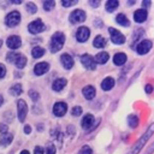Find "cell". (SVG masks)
<instances>
[{
  "instance_id": "cell-41",
  "label": "cell",
  "mask_w": 154,
  "mask_h": 154,
  "mask_svg": "<svg viewBox=\"0 0 154 154\" xmlns=\"http://www.w3.org/2000/svg\"><path fill=\"white\" fill-rule=\"evenodd\" d=\"M89 5H90L91 7H97V6L100 5V1H99V0H96V1H95V0H90V1H89Z\"/></svg>"
},
{
  "instance_id": "cell-33",
  "label": "cell",
  "mask_w": 154,
  "mask_h": 154,
  "mask_svg": "<svg viewBox=\"0 0 154 154\" xmlns=\"http://www.w3.org/2000/svg\"><path fill=\"white\" fill-rule=\"evenodd\" d=\"M55 152H57L55 146L53 143H48L47 147H46V153L47 154H55Z\"/></svg>"
},
{
  "instance_id": "cell-17",
  "label": "cell",
  "mask_w": 154,
  "mask_h": 154,
  "mask_svg": "<svg viewBox=\"0 0 154 154\" xmlns=\"http://www.w3.org/2000/svg\"><path fill=\"white\" fill-rule=\"evenodd\" d=\"M82 94L83 96L87 99V100H93L95 97V94H96V90L93 85H85L83 89H82Z\"/></svg>"
},
{
  "instance_id": "cell-16",
  "label": "cell",
  "mask_w": 154,
  "mask_h": 154,
  "mask_svg": "<svg viewBox=\"0 0 154 154\" xmlns=\"http://www.w3.org/2000/svg\"><path fill=\"white\" fill-rule=\"evenodd\" d=\"M94 120H95L94 116H93L91 113H87V114L83 117L82 122H81V124H82V128H83L84 130H88V129H90V128L93 126V123H94Z\"/></svg>"
},
{
  "instance_id": "cell-14",
  "label": "cell",
  "mask_w": 154,
  "mask_h": 154,
  "mask_svg": "<svg viewBox=\"0 0 154 154\" xmlns=\"http://www.w3.org/2000/svg\"><path fill=\"white\" fill-rule=\"evenodd\" d=\"M49 70V64L46 63V61H42V63H38L34 66V73L37 75V76H41V75H45L47 71Z\"/></svg>"
},
{
  "instance_id": "cell-13",
  "label": "cell",
  "mask_w": 154,
  "mask_h": 154,
  "mask_svg": "<svg viewBox=\"0 0 154 154\" xmlns=\"http://www.w3.org/2000/svg\"><path fill=\"white\" fill-rule=\"evenodd\" d=\"M60 63H61V65L64 66V69H66V70H70V69H72V66H73V58L70 55V54H67V53H64V54H61V57H60Z\"/></svg>"
},
{
  "instance_id": "cell-12",
  "label": "cell",
  "mask_w": 154,
  "mask_h": 154,
  "mask_svg": "<svg viewBox=\"0 0 154 154\" xmlns=\"http://www.w3.org/2000/svg\"><path fill=\"white\" fill-rule=\"evenodd\" d=\"M6 45H7V47L11 48V49H17V48H19L20 45H22V40H20V37L17 36V35H11V36L6 40Z\"/></svg>"
},
{
  "instance_id": "cell-21",
  "label": "cell",
  "mask_w": 154,
  "mask_h": 154,
  "mask_svg": "<svg viewBox=\"0 0 154 154\" xmlns=\"http://www.w3.org/2000/svg\"><path fill=\"white\" fill-rule=\"evenodd\" d=\"M108 59H109V55H108L107 52H100L94 58V60H95L96 64H106L108 61Z\"/></svg>"
},
{
  "instance_id": "cell-34",
  "label": "cell",
  "mask_w": 154,
  "mask_h": 154,
  "mask_svg": "<svg viewBox=\"0 0 154 154\" xmlns=\"http://www.w3.org/2000/svg\"><path fill=\"white\" fill-rule=\"evenodd\" d=\"M78 154H93V149L89 146H83Z\"/></svg>"
},
{
  "instance_id": "cell-1",
  "label": "cell",
  "mask_w": 154,
  "mask_h": 154,
  "mask_svg": "<svg viewBox=\"0 0 154 154\" xmlns=\"http://www.w3.org/2000/svg\"><path fill=\"white\" fill-rule=\"evenodd\" d=\"M154 134V123H152L149 126H148V129H147V131L141 136V138L132 146V148L130 149V152L128 153V154H138V152L144 147V144L147 143V141L149 140V137L152 136Z\"/></svg>"
},
{
  "instance_id": "cell-28",
  "label": "cell",
  "mask_w": 154,
  "mask_h": 154,
  "mask_svg": "<svg viewBox=\"0 0 154 154\" xmlns=\"http://www.w3.org/2000/svg\"><path fill=\"white\" fill-rule=\"evenodd\" d=\"M43 54H45V49H43L42 47H34V48L31 49V55H32V58H35V59L41 58Z\"/></svg>"
},
{
  "instance_id": "cell-11",
  "label": "cell",
  "mask_w": 154,
  "mask_h": 154,
  "mask_svg": "<svg viewBox=\"0 0 154 154\" xmlns=\"http://www.w3.org/2000/svg\"><path fill=\"white\" fill-rule=\"evenodd\" d=\"M67 111V105L63 101H59V102H55L54 106H53V114L55 117H63Z\"/></svg>"
},
{
  "instance_id": "cell-10",
  "label": "cell",
  "mask_w": 154,
  "mask_h": 154,
  "mask_svg": "<svg viewBox=\"0 0 154 154\" xmlns=\"http://www.w3.org/2000/svg\"><path fill=\"white\" fill-rule=\"evenodd\" d=\"M17 108H18V119L19 122H24L25 117H26V113H28V105L24 100L19 99L18 102H17Z\"/></svg>"
},
{
  "instance_id": "cell-38",
  "label": "cell",
  "mask_w": 154,
  "mask_h": 154,
  "mask_svg": "<svg viewBox=\"0 0 154 154\" xmlns=\"http://www.w3.org/2000/svg\"><path fill=\"white\" fill-rule=\"evenodd\" d=\"M7 130H8L7 125L4 124V123H1V124H0V132H1L2 135H5V134H7Z\"/></svg>"
},
{
  "instance_id": "cell-42",
  "label": "cell",
  "mask_w": 154,
  "mask_h": 154,
  "mask_svg": "<svg viewBox=\"0 0 154 154\" xmlns=\"http://www.w3.org/2000/svg\"><path fill=\"white\" fill-rule=\"evenodd\" d=\"M152 90H153V87H152L150 84H147V85H146V93H147V94H150Z\"/></svg>"
},
{
  "instance_id": "cell-3",
  "label": "cell",
  "mask_w": 154,
  "mask_h": 154,
  "mask_svg": "<svg viewBox=\"0 0 154 154\" xmlns=\"http://www.w3.org/2000/svg\"><path fill=\"white\" fill-rule=\"evenodd\" d=\"M20 22V13L18 11H11L6 17H5V24L10 28L18 25Z\"/></svg>"
},
{
  "instance_id": "cell-20",
  "label": "cell",
  "mask_w": 154,
  "mask_h": 154,
  "mask_svg": "<svg viewBox=\"0 0 154 154\" xmlns=\"http://www.w3.org/2000/svg\"><path fill=\"white\" fill-rule=\"evenodd\" d=\"M66 83H67V81L65 79V78H57L54 82H53V84H52V88H53V90H55V91H60L65 85H66Z\"/></svg>"
},
{
  "instance_id": "cell-45",
  "label": "cell",
  "mask_w": 154,
  "mask_h": 154,
  "mask_svg": "<svg viewBox=\"0 0 154 154\" xmlns=\"http://www.w3.org/2000/svg\"><path fill=\"white\" fill-rule=\"evenodd\" d=\"M20 154H30V153H29L28 150H22V152H20Z\"/></svg>"
},
{
  "instance_id": "cell-29",
  "label": "cell",
  "mask_w": 154,
  "mask_h": 154,
  "mask_svg": "<svg viewBox=\"0 0 154 154\" xmlns=\"http://www.w3.org/2000/svg\"><path fill=\"white\" fill-rule=\"evenodd\" d=\"M22 91H23V90H22V84H19V83H17V84H14V85H12V87L10 88V94L13 95V96L20 95Z\"/></svg>"
},
{
  "instance_id": "cell-44",
  "label": "cell",
  "mask_w": 154,
  "mask_h": 154,
  "mask_svg": "<svg viewBox=\"0 0 154 154\" xmlns=\"http://www.w3.org/2000/svg\"><path fill=\"white\" fill-rule=\"evenodd\" d=\"M149 5H150V1H149V0H147V1H142V6H143V7H148Z\"/></svg>"
},
{
  "instance_id": "cell-32",
  "label": "cell",
  "mask_w": 154,
  "mask_h": 154,
  "mask_svg": "<svg viewBox=\"0 0 154 154\" xmlns=\"http://www.w3.org/2000/svg\"><path fill=\"white\" fill-rule=\"evenodd\" d=\"M71 114L75 116V117H76V116H77V117L81 116V114H82V107H81V106H75V107H72V108H71Z\"/></svg>"
},
{
  "instance_id": "cell-6",
  "label": "cell",
  "mask_w": 154,
  "mask_h": 154,
  "mask_svg": "<svg viewBox=\"0 0 154 154\" xmlns=\"http://www.w3.org/2000/svg\"><path fill=\"white\" fill-rule=\"evenodd\" d=\"M46 29L43 22L41 19H35L32 20L29 25H28V30L30 34H38V32H42L43 30Z\"/></svg>"
},
{
  "instance_id": "cell-39",
  "label": "cell",
  "mask_w": 154,
  "mask_h": 154,
  "mask_svg": "<svg viewBox=\"0 0 154 154\" xmlns=\"http://www.w3.org/2000/svg\"><path fill=\"white\" fill-rule=\"evenodd\" d=\"M6 75V67L4 64H0V78H4Z\"/></svg>"
},
{
  "instance_id": "cell-22",
  "label": "cell",
  "mask_w": 154,
  "mask_h": 154,
  "mask_svg": "<svg viewBox=\"0 0 154 154\" xmlns=\"http://www.w3.org/2000/svg\"><path fill=\"white\" fill-rule=\"evenodd\" d=\"M13 63L16 64V66H17L18 69H23V67H24V66L26 65V58H25V57H24L23 54L18 53Z\"/></svg>"
},
{
  "instance_id": "cell-46",
  "label": "cell",
  "mask_w": 154,
  "mask_h": 154,
  "mask_svg": "<svg viewBox=\"0 0 154 154\" xmlns=\"http://www.w3.org/2000/svg\"><path fill=\"white\" fill-rule=\"evenodd\" d=\"M2 102H4V99H2V96H1V95H0V106H1V105H2Z\"/></svg>"
},
{
  "instance_id": "cell-18",
  "label": "cell",
  "mask_w": 154,
  "mask_h": 154,
  "mask_svg": "<svg viewBox=\"0 0 154 154\" xmlns=\"http://www.w3.org/2000/svg\"><path fill=\"white\" fill-rule=\"evenodd\" d=\"M126 59H128V57H126L125 53H117L113 57V63L117 66H122V65H124L126 63Z\"/></svg>"
},
{
  "instance_id": "cell-7",
  "label": "cell",
  "mask_w": 154,
  "mask_h": 154,
  "mask_svg": "<svg viewBox=\"0 0 154 154\" xmlns=\"http://www.w3.org/2000/svg\"><path fill=\"white\" fill-rule=\"evenodd\" d=\"M153 47V42L150 40H142L137 46H136V52L140 54V55H143V54H147L150 48Z\"/></svg>"
},
{
  "instance_id": "cell-40",
  "label": "cell",
  "mask_w": 154,
  "mask_h": 154,
  "mask_svg": "<svg viewBox=\"0 0 154 154\" xmlns=\"http://www.w3.org/2000/svg\"><path fill=\"white\" fill-rule=\"evenodd\" d=\"M34 154H43V148L40 147V146L35 147V149H34Z\"/></svg>"
},
{
  "instance_id": "cell-47",
  "label": "cell",
  "mask_w": 154,
  "mask_h": 154,
  "mask_svg": "<svg viewBox=\"0 0 154 154\" xmlns=\"http://www.w3.org/2000/svg\"><path fill=\"white\" fill-rule=\"evenodd\" d=\"M1 46H2V41L0 40V47H1Z\"/></svg>"
},
{
  "instance_id": "cell-36",
  "label": "cell",
  "mask_w": 154,
  "mask_h": 154,
  "mask_svg": "<svg viewBox=\"0 0 154 154\" xmlns=\"http://www.w3.org/2000/svg\"><path fill=\"white\" fill-rule=\"evenodd\" d=\"M29 96L31 97L32 101H37L40 99V94L37 91H35V90H29Z\"/></svg>"
},
{
  "instance_id": "cell-5",
  "label": "cell",
  "mask_w": 154,
  "mask_h": 154,
  "mask_svg": "<svg viewBox=\"0 0 154 154\" xmlns=\"http://www.w3.org/2000/svg\"><path fill=\"white\" fill-rule=\"evenodd\" d=\"M85 12L83 11V10H75V11H72L71 13H70V17H69V19H70V22L72 23V24H77V23H82V22H84L85 20Z\"/></svg>"
},
{
  "instance_id": "cell-26",
  "label": "cell",
  "mask_w": 154,
  "mask_h": 154,
  "mask_svg": "<svg viewBox=\"0 0 154 154\" xmlns=\"http://www.w3.org/2000/svg\"><path fill=\"white\" fill-rule=\"evenodd\" d=\"M12 140H13V135L12 134H5V135H2L1 138H0V146L7 147L12 142Z\"/></svg>"
},
{
  "instance_id": "cell-43",
  "label": "cell",
  "mask_w": 154,
  "mask_h": 154,
  "mask_svg": "<svg viewBox=\"0 0 154 154\" xmlns=\"http://www.w3.org/2000/svg\"><path fill=\"white\" fill-rule=\"evenodd\" d=\"M24 132L25 134H30L31 132V126L30 125H25L24 126Z\"/></svg>"
},
{
  "instance_id": "cell-25",
  "label": "cell",
  "mask_w": 154,
  "mask_h": 154,
  "mask_svg": "<svg viewBox=\"0 0 154 154\" xmlns=\"http://www.w3.org/2000/svg\"><path fill=\"white\" fill-rule=\"evenodd\" d=\"M126 120H128V125H129L130 128H132V129L137 128V125H138V123H140V119H138V117H137L136 114H130Z\"/></svg>"
},
{
  "instance_id": "cell-4",
  "label": "cell",
  "mask_w": 154,
  "mask_h": 154,
  "mask_svg": "<svg viewBox=\"0 0 154 154\" xmlns=\"http://www.w3.org/2000/svg\"><path fill=\"white\" fill-rule=\"evenodd\" d=\"M108 31H109V36H111V40L113 43L116 45H123L125 42V36L117 29L114 28H108Z\"/></svg>"
},
{
  "instance_id": "cell-30",
  "label": "cell",
  "mask_w": 154,
  "mask_h": 154,
  "mask_svg": "<svg viewBox=\"0 0 154 154\" xmlns=\"http://www.w3.org/2000/svg\"><path fill=\"white\" fill-rule=\"evenodd\" d=\"M54 6H55V2H54L53 0L43 1V10H45V11H51V10H53Z\"/></svg>"
},
{
  "instance_id": "cell-9",
  "label": "cell",
  "mask_w": 154,
  "mask_h": 154,
  "mask_svg": "<svg viewBox=\"0 0 154 154\" xmlns=\"http://www.w3.org/2000/svg\"><path fill=\"white\" fill-rule=\"evenodd\" d=\"M81 63L82 65L87 69V70H95L96 69V63L94 60V58L90 55V54H83L81 57Z\"/></svg>"
},
{
  "instance_id": "cell-31",
  "label": "cell",
  "mask_w": 154,
  "mask_h": 154,
  "mask_svg": "<svg viewBox=\"0 0 154 154\" xmlns=\"http://www.w3.org/2000/svg\"><path fill=\"white\" fill-rule=\"evenodd\" d=\"M25 8H26V11L29 13H36V11H37V7H36V5L34 2H28Z\"/></svg>"
},
{
  "instance_id": "cell-23",
  "label": "cell",
  "mask_w": 154,
  "mask_h": 154,
  "mask_svg": "<svg viewBox=\"0 0 154 154\" xmlns=\"http://www.w3.org/2000/svg\"><path fill=\"white\" fill-rule=\"evenodd\" d=\"M93 46H94L95 48H103V47L106 46V40H105V37L101 36V35H97V36L94 38V41H93Z\"/></svg>"
},
{
  "instance_id": "cell-35",
  "label": "cell",
  "mask_w": 154,
  "mask_h": 154,
  "mask_svg": "<svg viewBox=\"0 0 154 154\" xmlns=\"http://www.w3.org/2000/svg\"><path fill=\"white\" fill-rule=\"evenodd\" d=\"M77 4V0H63L61 1V5L64 7H70V6H73Z\"/></svg>"
},
{
  "instance_id": "cell-8",
  "label": "cell",
  "mask_w": 154,
  "mask_h": 154,
  "mask_svg": "<svg viewBox=\"0 0 154 154\" xmlns=\"http://www.w3.org/2000/svg\"><path fill=\"white\" fill-rule=\"evenodd\" d=\"M89 36H90V30L87 26H79L76 31V40L81 43L85 42L89 38Z\"/></svg>"
},
{
  "instance_id": "cell-24",
  "label": "cell",
  "mask_w": 154,
  "mask_h": 154,
  "mask_svg": "<svg viewBox=\"0 0 154 154\" xmlns=\"http://www.w3.org/2000/svg\"><path fill=\"white\" fill-rule=\"evenodd\" d=\"M116 20H117V23H118L119 25H122V26H129V25H130V22H129V19H128V17H126L125 14H123V13L117 14Z\"/></svg>"
},
{
  "instance_id": "cell-2",
  "label": "cell",
  "mask_w": 154,
  "mask_h": 154,
  "mask_svg": "<svg viewBox=\"0 0 154 154\" xmlns=\"http://www.w3.org/2000/svg\"><path fill=\"white\" fill-rule=\"evenodd\" d=\"M64 43H65V35L61 31L54 32L52 38H51V45H49L51 52L52 53H57L58 51H60L63 48Z\"/></svg>"
},
{
  "instance_id": "cell-15",
  "label": "cell",
  "mask_w": 154,
  "mask_h": 154,
  "mask_svg": "<svg viewBox=\"0 0 154 154\" xmlns=\"http://www.w3.org/2000/svg\"><path fill=\"white\" fill-rule=\"evenodd\" d=\"M147 17H148V13L146 8H140L134 13V19L136 23H143L147 19Z\"/></svg>"
},
{
  "instance_id": "cell-19",
  "label": "cell",
  "mask_w": 154,
  "mask_h": 154,
  "mask_svg": "<svg viewBox=\"0 0 154 154\" xmlns=\"http://www.w3.org/2000/svg\"><path fill=\"white\" fill-rule=\"evenodd\" d=\"M114 78H112V77H106L102 82H101V88H102V90H105V91H108V90H111L113 87H114Z\"/></svg>"
},
{
  "instance_id": "cell-37",
  "label": "cell",
  "mask_w": 154,
  "mask_h": 154,
  "mask_svg": "<svg viewBox=\"0 0 154 154\" xmlns=\"http://www.w3.org/2000/svg\"><path fill=\"white\" fill-rule=\"evenodd\" d=\"M17 54H18V53H16V52H10V53L6 55V59H7L10 63H13L14 59H16V57H17Z\"/></svg>"
},
{
  "instance_id": "cell-27",
  "label": "cell",
  "mask_w": 154,
  "mask_h": 154,
  "mask_svg": "<svg viewBox=\"0 0 154 154\" xmlns=\"http://www.w3.org/2000/svg\"><path fill=\"white\" fill-rule=\"evenodd\" d=\"M118 6H119V1H117V0L106 1V11H108V12H113Z\"/></svg>"
}]
</instances>
